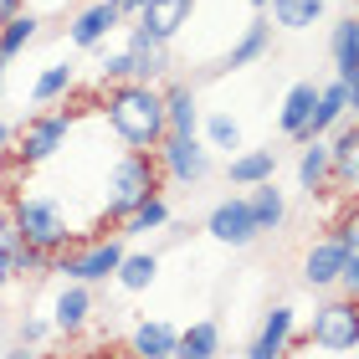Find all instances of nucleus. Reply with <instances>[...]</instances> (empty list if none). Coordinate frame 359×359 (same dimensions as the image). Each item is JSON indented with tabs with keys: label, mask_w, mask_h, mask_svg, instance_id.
<instances>
[{
	"label": "nucleus",
	"mask_w": 359,
	"mask_h": 359,
	"mask_svg": "<svg viewBox=\"0 0 359 359\" xmlns=\"http://www.w3.org/2000/svg\"><path fill=\"white\" fill-rule=\"evenodd\" d=\"M103 118L108 128L118 134L123 149H159V139L170 134L165 123V93H159V83H118L108 88L103 97Z\"/></svg>",
	"instance_id": "1"
},
{
	"label": "nucleus",
	"mask_w": 359,
	"mask_h": 359,
	"mask_svg": "<svg viewBox=\"0 0 359 359\" xmlns=\"http://www.w3.org/2000/svg\"><path fill=\"white\" fill-rule=\"evenodd\" d=\"M159 159L149 149H123L118 159L108 165V180H103V210H97V226H113L128 216L134 205H144L149 195H159Z\"/></svg>",
	"instance_id": "2"
},
{
	"label": "nucleus",
	"mask_w": 359,
	"mask_h": 359,
	"mask_svg": "<svg viewBox=\"0 0 359 359\" xmlns=\"http://www.w3.org/2000/svg\"><path fill=\"white\" fill-rule=\"evenodd\" d=\"M6 210H11L15 236H21L26 247H36V252H67V247H77V226L67 221L62 201H52V195H41V190H15Z\"/></svg>",
	"instance_id": "3"
},
{
	"label": "nucleus",
	"mask_w": 359,
	"mask_h": 359,
	"mask_svg": "<svg viewBox=\"0 0 359 359\" xmlns=\"http://www.w3.org/2000/svg\"><path fill=\"white\" fill-rule=\"evenodd\" d=\"M72 128H77V113H72V108L31 113V118L15 128V139H11L6 175H31V170H41L46 159H57V149H67V134H72Z\"/></svg>",
	"instance_id": "4"
},
{
	"label": "nucleus",
	"mask_w": 359,
	"mask_h": 359,
	"mask_svg": "<svg viewBox=\"0 0 359 359\" xmlns=\"http://www.w3.org/2000/svg\"><path fill=\"white\" fill-rule=\"evenodd\" d=\"M292 344H308V349H323V354H354L359 349V298H349V292L323 298L313 308V323Z\"/></svg>",
	"instance_id": "5"
},
{
	"label": "nucleus",
	"mask_w": 359,
	"mask_h": 359,
	"mask_svg": "<svg viewBox=\"0 0 359 359\" xmlns=\"http://www.w3.org/2000/svg\"><path fill=\"white\" fill-rule=\"evenodd\" d=\"M123 236L113 231V236H93L88 247H67V252H57V262H52V272H62L67 283H113V272H118V262H123Z\"/></svg>",
	"instance_id": "6"
},
{
	"label": "nucleus",
	"mask_w": 359,
	"mask_h": 359,
	"mask_svg": "<svg viewBox=\"0 0 359 359\" xmlns=\"http://www.w3.org/2000/svg\"><path fill=\"white\" fill-rule=\"evenodd\" d=\"M154 159H159V175L175 180V185H201L210 175V149L201 134H165Z\"/></svg>",
	"instance_id": "7"
},
{
	"label": "nucleus",
	"mask_w": 359,
	"mask_h": 359,
	"mask_svg": "<svg viewBox=\"0 0 359 359\" xmlns=\"http://www.w3.org/2000/svg\"><path fill=\"white\" fill-rule=\"evenodd\" d=\"M205 231H210V241H221V247H252V241L262 236V231H257L252 205H247V195H226V201L210 205Z\"/></svg>",
	"instance_id": "8"
},
{
	"label": "nucleus",
	"mask_w": 359,
	"mask_h": 359,
	"mask_svg": "<svg viewBox=\"0 0 359 359\" xmlns=\"http://www.w3.org/2000/svg\"><path fill=\"white\" fill-rule=\"evenodd\" d=\"M123 21H128V15L118 11V0H93V6H83L67 21V41L77 46V52H97V46H103Z\"/></svg>",
	"instance_id": "9"
},
{
	"label": "nucleus",
	"mask_w": 359,
	"mask_h": 359,
	"mask_svg": "<svg viewBox=\"0 0 359 359\" xmlns=\"http://www.w3.org/2000/svg\"><path fill=\"white\" fill-rule=\"evenodd\" d=\"M123 52H128V83H159L170 72V46L154 41L144 26H128Z\"/></svg>",
	"instance_id": "10"
},
{
	"label": "nucleus",
	"mask_w": 359,
	"mask_h": 359,
	"mask_svg": "<svg viewBox=\"0 0 359 359\" xmlns=\"http://www.w3.org/2000/svg\"><path fill=\"white\" fill-rule=\"evenodd\" d=\"M292 339H298V313H292L287 303H277L272 313L262 318V329L252 334L247 359H283V354L292 349Z\"/></svg>",
	"instance_id": "11"
},
{
	"label": "nucleus",
	"mask_w": 359,
	"mask_h": 359,
	"mask_svg": "<svg viewBox=\"0 0 359 359\" xmlns=\"http://www.w3.org/2000/svg\"><path fill=\"white\" fill-rule=\"evenodd\" d=\"M93 323V287L88 283H67L52 298V334H62V339H77Z\"/></svg>",
	"instance_id": "12"
},
{
	"label": "nucleus",
	"mask_w": 359,
	"mask_h": 359,
	"mask_svg": "<svg viewBox=\"0 0 359 359\" xmlns=\"http://www.w3.org/2000/svg\"><path fill=\"white\" fill-rule=\"evenodd\" d=\"M344 262H349V247H344L339 236H323V241H313L308 257H303V283L318 287V292H329V287H339Z\"/></svg>",
	"instance_id": "13"
},
{
	"label": "nucleus",
	"mask_w": 359,
	"mask_h": 359,
	"mask_svg": "<svg viewBox=\"0 0 359 359\" xmlns=\"http://www.w3.org/2000/svg\"><path fill=\"white\" fill-rule=\"evenodd\" d=\"M329 180L344 190H359V118H344L329 139Z\"/></svg>",
	"instance_id": "14"
},
{
	"label": "nucleus",
	"mask_w": 359,
	"mask_h": 359,
	"mask_svg": "<svg viewBox=\"0 0 359 359\" xmlns=\"http://www.w3.org/2000/svg\"><path fill=\"white\" fill-rule=\"evenodd\" d=\"M349 118V88L339 83H318V103H313V113H308V128H303V139H329L339 123ZM298 139V144H303Z\"/></svg>",
	"instance_id": "15"
},
{
	"label": "nucleus",
	"mask_w": 359,
	"mask_h": 359,
	"mask_svg": "<svg viewBox=\"0 0 359 359\" xmlns=\"http://www.w3.org/2000/svg\"><path fill=\"white\" fill-rule=\"evenodd\" d=\"M128 354L134 359H175L180 354V329L165 318H139L128 334Z\"/></svg>",
	"instance_id": "16"
},
{
	"label": "nucleus",
	"mask_w": 359,
	"mask_h": 359,
	"mask_svg": "<svg viewBox=\"0 0 359 359\" xmlns=\"http://www.w3.org/2000/svg\"><path fill=\"white\" fill-rule=\"evenodd\" d=\"M190 15H195V0H149V6L139 11V26L149 31L154 41H175L180 31L190 26Z\"/></svg>",
	"instance_id": "17"
},
{
	"label": "nucleus",
	"mask_w": 359,
	"mask_h": 359,
	"mask_svg": "<svg viewBox=\"0 0 359 359\" xmlns=\"http://www.w3.org/2000/svg\"><path fill=\"white\" fill-rule=\"evenodd\" d=\"M226 180H231L236 190H252V185H262V180H277V149L262 144V149L226 154Z\"/></svg>",
	"instance_id": "18"
},
{
	"label": "nucleus",
	"mask_w": 359,
	"mask_h": 359,
	"mask_svg": "<svg viewBox=\"0 0 359 359\" xmlns=\"http://www.w3.org/2000/svg\"><path fill=\"white\" fill-rule=\"evenodd\" d=\"M329 62H334L339 83H349L359 72V15H339L329 26Z\"/></svg>",
	"instance_id": "19"
},
{
	"label": "nucleus",
	"mask_w": 359,
	"mask_h": 359,
	"mask_svg": "<svg viewBox=\"0 0 359 359\" xmlns=\"http://www.w3.org/2000/svg\"><path fill=\"white\" fill-rule=\"evenodd\" d=\"M165 93V123H170V134H201V97H195L190 83H170V88H159Z\"/></svg>",
	"instance_id": "20"
},
{
	"label": "nucleus",
	"mask_w": 359,
	"mask_h": 359,
	"mask_svg": "<svg viewBox=\"0 0 359 359\" xmlns=\"http://www.w3.org/2000/svg\"><path fill=\"white\" fill-rule=\"evenodd\" d=\"M272 52V21L267 15H252L247 26H241V36L231 41V52H226V67H252V62H262Z\"/></svg>",
	"instance_id": "21"
},
{
	"label": "nucleus",
	"mask_w": 359,
	"mask_h": 359,
	"mask_svg": "<svg viewBox=\"0 0 359 359\" xmlns=\"http://www.w3.org/2000/svg\"><path fill=\"white\" fill-rule=\"evenodd\" d=\"M313 103H318V83H292V88H287L283 108H277V128H283V139H303Z\"/></svg>",
	"instance_id": "22"
},
{
	"label": "nucleus",
	"mask_w": 359,
	"mask_h": 359,
	"mask_svg": "<svg viewBox=\"0 0 359 359\" xmlns=\"http://www.w3.org/2000/svg\"><path fill=\"white\" fill-rule=\"evenodd\" d=\"M247 205H252V216H257V231H283V221H287V195L277 190V180L252 185V190H247Z\"/></svg>",
	"instance_id": "23"
},
{
	"label": "nucleus",
	"mask_w": 359,
	"mask_h": 359,
	"mask_svg": "<svg viewBox=\"0 0 359 359\" xmlns=\"http://www.w3.org/2000/svg\"><path fill=\"white\" fill-rule=\"evenodd\" d=\"M329 0H267V21L283 26V31H308L323 21Z\"/></svg>",
	"instance_id": "24"
},
{
	"label": "nucleus",
	"mask_w": 359,
	"mask_h": 359,
	"mask_svg": "<svg viewBox=\"0 0 359 359\" xmlns=\"http://www.w3.org/2000/svg\"><path fill=\"white\" fill-rule=\"evenodd\" d=\"M201 139H205L210 154H236L241 149V123L226 108H210V113H201Z\"/></svg>",
	"instance_id": "25"
},
{
	"label": "nucleus",
	"mask_w": 359,
	"mask_h": 359,
	"mask_svg": "<svg viewBox=\"0 0 359 359\" xmlns=\"http://www.w3.org/2000/svg\"><path fill=\"white\" fill-rule=\"evenodd\" d=\"M170 226V201L165 195H149L144 205H134L128 216L118 221V236L128 241V236H149V231H165Z\"/></svg>",
	"instance_id": "26"
},
{
	"label": "nucleus",
	"mask_w": 359,
	"mask_h": 359,
	"mask_svg": "<svg viewBox=\"0 0 359 359\" xmlns=\"http://www.w3.org/2000/svg\"><path fill=\"white\" fill-rule=\"evenodd\" d=\"M329 185V139H303V154H298V190L318 195Z\"/></svg>",
	"instance_id": "27"
},
{
	"label": "nucleus",
	"mask_w": 359,
	"mask_h": 359,
	"mask_svg": "<svg viewBox=\"0 0 359 359\" xmlns=\"http://www.w3.org/2000/svg\"><path fill=\"white\" fill-rule=\"evenodd\" d=\"M159 277V257L154 252H123L118 272H113V283H118L123 292H149Z\"/></svg>",
	"instance_id": "28"
},
{
	"label": "nucleus",
	"mask_w": 359,
	"mask_h": 359,
	"mask_svg": "<svg viewBox=\"0 0 359 359\" xmlns=\"http://www.w3.org/2000/svg\"><path fill=\"white\" fill-rule=\"evenodd\" d=\"M221 354V323L216 318H201L190 329H180V354L175 359H216Z\"/></svg>",
	"instance_id": "29"
},
{
	"label": "nucleus",
	"mask_w": 359,
	"mask_h": 359,
	"mask_svg": "<svg viewBox=\"0 0 359 359\" xmlns=\"http://www.w3.org/2000/svg\"><path fill=\"white\" fill-rule=\"evenodd\" d=\"M72 88H77V67H72V62H52V67L31 83V103L46 108V103H57V97H67Z\"/></svg>",
	"instance_id": "30"
},
{
	"label": "nucleus",
	"mask_w": 359,
	"mask_h": 359,
	"mask_svg": "<svg viewBox=\"0 0 359 359\" xmlns=\"http://www.w3.org/2000/svg\"><path fill=\"white\" fill-rule=\"evenodd\" d=\"M36 36H41V15H36V11H15L11 21L0 26V57L11 62L15 52H26V46L36 41Z\"/></svg>",
	"instance_id": "31"
},
{
	"label": "nucleus",
	"mask_w": 359,
	"mask_h": 359,
	"mask_svg": "<svg viewBox=\"0 0 359 359\" xmlns=\"http://www.w3.org/2000/svg\"><path fill=\"white\" fill-rule=\"evenodd\" d=\"M97 83H103V88L128 83V52H123V46H118V52H103V57H97Z\"/></svg>",
	"instance_id": "32"
},
{
	"label": "nucleus",
	"mask_w": 359,
	"mask_h": 359,
	"mask_svg": "<svg viewBox=\"0 0 359 359\" xmlns=\"http://www.w3.org/2000/svg\"><path fill=\"white\" fill-rule=\"evenodd\" d=\"M46 339H52V318L26 313V318H21V344H26V349H36V344H46Z\"/></svg>",
	"instance_id": "33"
},
{
	"label": "nucleus",
	"mask_w": 359,
	"mask_h": 359,
	"mask_svg": "<svg viewBox=\"0 0 359 359\" xmlns=\"http://www.w3.org/2000/svg\"><path fill=\"white\" fill-rule=\"evenodd\" d=\"M339 287H344L349 298H359V252H349V262H344V272H339Z\"/></svg>",
	"instance_id": "34"
},
{
	"label": "nucleus",
	"mask_w": 359,
	"mask_h": 359,
	"mask_svg": "<svg viewBox=\"0 0 359 359\" xmlns=\"http://www.w3.org/2000/svg\"><path fill=\"white\" fill-rule=\"evenodd\" d=\"M15 283V267H11V241H0V292Z\"/></svg>",
	"instance_id": "35"
},
{
	"label": "nucleus",
	"mask_w": 359,
	"mask_h": 359,
	"mask_svg": "<svg viewBox=\"0 0 359 359\" xmlns=\"http://www.w3.org/2000/svg\"><path fill=\"white\" fill-rule=\"evenodd\" d=\"M334 236H339V241H344V247H349V252H359V216H349V221H344V226H339V231H334Z\"/></svg>",
	"instance_id": "36"
},
{
	"label": "nucleus",
	"mask_w": 359,
	"mask_h": 359,
	"mask_svg": "<svg viewBox=\"0 0 359 359\" xmlns=\"http://www.w3.org/2000/svg\"><path fill=\"white\" fill-rule=\"evenodd\" d=\"M344 88H349V118H359V72L349 77V83H344Z\"/></svg>",
	"instance_id": "37"
},
{
	"label": "nucleus",
	"mask_w": 359,
	"mask_h": 359,
	"mask_svg": "<svg viewBox=\"0 0 359 359\" xmlns=\"http://www.w3.org/2000/svg\"><path fill=\"white\" fill-rule=\"evenodd\" d=\"M11 139H15V128L0 123V165H6V154H11Z\"/></svg>",
	"instance_id": "38"
},
{
	"label": "nucleus",
	"mask_w": 359,
	"mask_h": 359,
	"mask_svg": "<svg viewBox=\"0 0 359 359\" xmlns=\"http://www.w3.org/2000/svg\"><path fill=\"white\" fill-rule=\"evenodd\" d=\"M15 11H26V0H0V26H6Z\"/></svg>",
	"instance_id": "39"
},
{
	"label": "nucleus",
	"mask_w": 359,
	"mask_h": 359,
	"mask_svg": "<svg viewBox=\"0 0 359 359\" xmlns=\"http://www.w3.org/2000/svg\"><path fill=\"white\" fill-rule=\"evenodd\" d=\"M144 6H149V0H118V11H123V15H139Z\"/></svg>",
	"instance_id": "40"
},
{
	"label": "nucleus",
	"mask_w": 359,
	"mask_h": 359,
	"mask_svg": "<svg viewBox=\"0 0 359 359\" xmlns=\"http://www.w3.org/2000/svg\"><path fill=\"white\" fill-rule=\"evenodd\" d=\"M0 359H41V354H36V349H26V344H21V349H11V354H0Z\"/></svg>",
	"instance_id": "41"
},
{
	"label": "nucleus",
	"mask_w": 359,
	"mask_h": 359,
	"mask_svg": "<svg viewBox=\"0 0 359 359\" xmlns=\"http://www.w3.org/2000/svg\"><path fill=\"white\" fill-rule=\"evenodd\" d=\"M247 6H252V11H267V0H247Z\"/></svg>",
	"instance_id": "42"
},
{
	"label": "nucleus",
	"mask_w": 359,
	"mask_h": 359,
	"mask_svg": "<svg viewBox=\"0 0 359 359\" xmlns=\"http://www.w3.org/2000/svg\"><path fill=\"white\" fill-rule=\"evenodd\" d=\"M0 88H6V57H0Z\"/></svg>",
	"instance_id": "43"
},
{
	"label": "nucleus",
	"mask_w": 359,
	"mask_h": 359,
	"mask_svg": "<svg viewBox=\"0 0 359 359\" xmlns=\"http://www.w3.org/2000/svg\"><path fill=\"white\" fill-rule=\"evenodd\" d=\"M283 359H308V354H292V349H287V354H283Z\"/></svg>",
	"instance_id": "44"
},
{
	"label": "nucleus",
	"mask_w": 359,
	"mask_h": 359,
	"mask_svg": "<svg viewBox=\"0 0 359 359\" xmlns=\"http://www.w3.org/2000/svg\"><path fill=\"white\" fill-rule=\"evenodd\" d=\"M0 185H6V165H0Z\"/></svg>",
	"instance_id": "45"
}]
</instances>
